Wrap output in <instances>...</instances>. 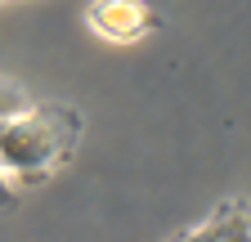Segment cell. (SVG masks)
<instances>
[{"instance_id":"6da1fadb","label":"cell","mask_w":251,"mask_h":242,"mask_svg":"<svg viewBox=\"0 0 251 242\" xmlns=\"http://www.w3.org/2000/svg\"><path fill=\"white\" fill-rule=\"evenodd\" d=\"M85 135V117L72 103H27L0 130V166L14 184H41L68 166Z\"/></svg>"},{"instance_id":"5b68a950","label":"cell","mask_w":251,"mask_h":242,"mask_svg":"<svg viewBox=\"0 0 251 242\" xmlns=\"http://www.w3.org/2000/svg\"><path fill=\"white\" fill-rule=\"evenodd\" d=\"M14 202H18V184H14V175L0 166V211H9Z\"/></svg>"},{"instance_id":"7a4b0ae2","label":"cell","mask_w":251,"mask_h":242,"mask_svg":"<svg viewBox=\"0 0 251 242\" xmlns=\"http://www.w3.org/2000/svg\"><path fill=\"white\" fill-rule=\"evenodd\" d=\"M85 27L108 45H135V41L152 36L162 27V14L148 0H90L85 5Z\"/></svg>"},{"instance_id":"8992f818","label":"cell","mask_w":251,"mask_h":242,"mask_svg":"<svg viewBox=\"0 0 251 242\" xmlns=\"http://www.w3.org/2000/svg\"><path fill=\"white\" fill-rule=\"evenodd\" d=\"M5 121H9V117H0V130H5Z\"/></svg>"},{"instance_id":"277c9868","label":"cell","mask_w":251,"mask_h":242,"mask_svg":"<svg viewBox=\"0 0 251 242\" xmlns=\"http://www.w3.org/2000/svg\"><path fill=\"white\" fill-rule=\"evenodd\" d=\"M31 99H27V90L23 85H14V81H0V117H14V112H23Z\"/></svg>"},{"instance_id":"3957f363","label":"cell","mask_w":251,"mask_h":242,"mask_svg":"<svg viewBox=\"0 0 251 242\" xmlns=\"http://www.w3.org/2000/svg\"><path fill=\"white\" fill-rule=\"evenodd\" d=\"M184 238L198 242H251V197H220L211 216L193 224Z\"/></svg>"}]
</instances>
